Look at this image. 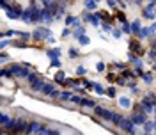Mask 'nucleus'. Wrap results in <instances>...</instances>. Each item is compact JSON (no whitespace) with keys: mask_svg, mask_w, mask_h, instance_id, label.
Instances as JSON below:
<instances>
[{"mask_svg":"<svg viewBox=\"0 0 156 135\" xmlns=\"http://www.w3.org/2000/svg\"><path fill=\"white\" fill-rule=\"evenodd\" d=\"M9 75L18 77V78H27L30 75L29 73V64H23V66H20V64H12V66L9 68Z\"/></svg>","mask_w":156,"mask_h":135,"instance_id":"obj_1","label":"nucleus"},{"mask_svg":"<svg viewBox=\"0 0 156 135\" xmlns=\"http://www.w3.org/2000/svg\"><path fill=\"white\" fill-rule=\"evenodd\" d=\"M27 82H29L30 87H32L34 91H37V93H41L43 87H44V80L39 77V75H36V73H30L29 77H27Z\"/></svg>","mask_w":156,"mask_h":135,"instance_id":"obj_2","label":"nucleus"},{"mask_svg":"<svg viewBox=\"0 0 156 135\" xmlns=\"http://www.w3.org/2000/svg\"><path fill=\"white\" fill-rule=\"evenodd\" d=\"M29 133H46V135H57V130H51V128H46L41 123H30V132Z\"/></svg>","mask_w":156,"mask_h":135,"instance_id":"obj_3","label":"nucleus"},{"mask_svg":"<svg viewBox=\"0 0 156 135\" xmlns=\"http://www.w3.org/2000/svg\"><path fill=\"white\" fill-rule=\"evenodd\" d=\"M131 121H133L136 126H144V123L147 121V114L142 112V110H135V114L131 116Z\"/></svg>","mask_w":156,"mask_h":135,"instance_id":"obj_4","label":"nucleus"},{"mask_svg":"<svg viewBox=\"0 0 156 135\" xmlns=\"http://www.w3.org/2000/svg\"><path fill=\"white\" fill-rule=\"evenodd\" d=\"M41 93L46 94V96H50V98H60V93H58L57 89H55V86H51V84H44V87H43Z\"/></svg>","mask_w":156,"mask_h":135,"instance_id":"obj_5","label":"nucleus"},{"mask_svg":"<svg viewBox=\"0 0 156 135\" xmlns=\"http://www.w3.org/2000/svg\"><path fill=\"white\" fill-rule=\"evenodd\" d=\"M135 126L136 125L131 121V117H129V119H126V117H124V119L121 121L119 128H122V130H124V132H128V133H135Z\"/></svg>","mask_w":156,"mask_h":135,"instance_id":"obj_6","label":"nucleus"},{"mask_svg":"<svg viewBox=\"0 0 156 135\" xmlns=\"http://www.w3.org/2000/svg\"><path fill=\"white\" fill-rule=\"evenodd\" d=\"M94 112H96L98 117H103V119H108V121H112V116H114L112 110H107L103 107H94Z\"/></svg>","mask_w":156,"mask_h":135,"instance_id":"obj_7","label":"nucleus"},{"mask_svg":"<svg viewBox=\"0 0 156 135\" xmlns=\"http://www.w3.org/2000/svg\"><path fill=\"white\" fill-rule=\"evenodd\" d=\"M50 34H51V32H50L48 29H37L36 32H34V36H32V38H34V39H48Z\"/></svg>","mask_w":156,"mask_h":135,"instance_id":"obj_8","label":"nucleus"},{"mask_svg":"<svg viewBox=\"0 0 156 135\" xmlns=\"http://www.w3.org/2000/svg\"><path fill=\"white\" fill-rule=\"evenodd\" d=\"M23 13H21V9H20L18 5H12V9H7V16L9 18H12V20H16V18H20Z\"/></svg>","mask_w":156,"mask_h":135,"instance_id":"obj_9","label":"nucleus"},{"mask_svg":"<svg viewBox=\"0 0 156 135\" xmlns=\"http://www.w3.org/2000/svg\"><path fill=\"white\" fill-rule=\"evenodd\" d=\"M21 21H25V23H32V11H30V7L27 11H23V14H21Z\"/></svg>","mask_w":156,"mask_h":135,"instance_id":"obj_10","label":"nucleus"},{"mask_svg":"<svg viewBox=\"0 0 156 135\" xmlns=\"http://www.w3.org/2000/svg\"><path fill=\"white\" fill-rule=\"evenodd\" d=\"M151 32H154V30H153V27H149V29H140V32L136 34V38L144 39V38H147V36H151Z\"/></svg>","mask_w":156,"mask_h":135,"instance_id":"obj_11","label":"nucleus"},{"mask_svg":"<svg viewBox=\"0 0 156 135\" xmlns=\"http://www.w3.org/2000/svg\"><path fill=\"white\" fill-rule=\"evenodd\" d=\"M66 25H73V27H80V20L78 18H75V16H68L66 18Z\"/></svg>","mask_w":156,"mask_h":135,"instance_id":"obj_12","label":"nucleus"},{"mask_svg":"<svg viewBox=\"0 0 156 135\" xmlns=\"http://www.w3.org/2000/svg\"><path fill=\"white\" fill-rule=\"evenodd\" d=\"M119 105L128 108V107H131V100L129 98H119Z\"/></svg>","mask_w":156,"mask_h":135,"instance_id":"obj_13","label":"nucleus"},{"mask_svg":"<svg viewBox=\"0 0 156 135\" xmlns=\"http://www.w3.org/2000/svg\"><path fill=\"white\" fill-rule=\"evenodd\" d=\"M82 107H87V108H94V107H96V103H94L92 100H87V98H83V100H82Z\"/></svg>","mask_w":156,"mask_h":135,"instance_id":"obj_14","label":"nucleus"},{"mask_svg":"<svg viewBox=\"0 0 156 135\" xmlns=\"http://www.w3.org/2000/svg\"><path fill=\"white\" fill-rule=\"evenodd\" d=\"M144 130H146L147 133L153 132V130H156L154 128V121H146V123H144Z\"/></svg>","mask_w":156,"mask_h":135,"instance_id":"obj_15","label":"nucleus"},{"mask_svg":"<svg viewBox=\"0 0 156 135\" xmlns=\"http://www.w3.org/2000/svg\"><path fill=\"white\" fill-rule=\"evenodd\" d=\"M0 123H2V126H4V128H5V126L11 123V117L7 116V114H2V116H0Z\"/></svg>","mask_w":156,"mask_h":135,"instance_id":"obj_16","label":"nucleus"},{"mask_svg":"<svg viewBox=\"0 0 156 135\" xmlns=\"http://www.w3.org/2000/svg\"><path fill=\"white\" fill-rule=\"evenodd\" d=\"M85 18H87L89 21L94 25V27H98V25H99V20H98V16H92V14H85Z\"/></svg>","mask_w":156,"mask_h":135,"instance_id":"obj_17","label":"nucleus"},{"mask_svg":"<svg viewBox=\"0 0 156 135\" xmlns=\"http://www.w3.org/2000/svg\"><path fill=\"white\" fill-rule=\"evenodd\" d=\"M48 55H50L51 59H57L58 55H60V50H58V48H55V50H48Z\"/></svg>","mask_w":156,"mask_h":135,"instance_id":"obj_18","label":"nucleus"},{"mask_svg":"<svg viewBox=\"0 0 156 135\" xmlns=\"http://www.w3.org/2000/svg\"><path fill=\"white\" fill-rule=\"evenodd\" d=\"M129 46H131V50H133V52H138V53H142V48L138 46V43L131 41V43H129Z\"/></svg>","mask_w":156,"mask_h":135,"instance_id":"obj_19","label":"nucleus"},{"mask_svg":"<svg viewBox=\"0 0 156 135\" xmlns=\"http://www.w3.org/2000/svg\"><path fill=\"white\" fill-rule=\"evenodd\" d=\"M131 30H133V34H138L140 32V23L138 21H133L131 23Z\"/></svg>","mask_w":156,"mask_h":135,"instance_id":"obj_20","label":"nucleus"},{"mask_svg":"<svg viewBox=\"0 0 156 135\" xmlns=\"http://www.w3.org/2000/svg\"><path fill=\"white\" fill-rule=\"evenodd\" d=\"M122 30H124L126 34H129V32H133V30H131V25H129L128 21H122Z\"/></svg>","mask_w":156,"mask_h":135,"instance_id":"obj_21","label":"nucleus"},{"mask_svg":"<svg viewBox=\"0 0 156 135\" xmlns=\"http://www.w3.org/2000/svg\"><path fill=\"white\" fill-rule=\"evenodd\" d=\"M82 100H83V98H80V96H75V94H73L69 101H71V103H78V105H82Z\"/></svg>","mask_w":156,"mask_h":135,"instance_id":"obj_22","label":"nucleus"},{"mask_svg":"<svg viewBox=\"0 0 156 135\" xmlns=\"http://www.w3.org/2000/svg\"><path fill=\"white\" fill-rule=\"evenodd\" d=\"M71 96H73L71 93H60V100H64V101H69Z\"/></svg>","mask_w":156,"mask_h":135,"instance_id":"obj_23","label":"nucleus"},{"mask_svg":"<svg viewBox=\"0 0 156 135\" xmlns=\"http://www.w3.org/2000/svg\"><path fill=\"white\" fill-rule=\"evenodd\" d=\"M78 41H80L82 45H89V43H90V39H89L87 36H80V38H78Z\"/></svg>","mask_w":156,"mask_h":135,"instance_id":"obj_24","label":"nucleus"},{"mask_svg":"<svg viewBox=\"0 0 156 135\" xmlns=\"http://www.w3.org/2000/svg\"><path fill=\"white\" fill-rule=\"evenodd\" d=\"M144 82H146V84H151V82H153V75H151V73H146V75H144Z\"/></svg>","mask_w":156,"mask_h":135,"instance_id":"obj_25","label":"nucleus"},{"mask_svg":"<svg viewBox=\"0 0 156 135\" xmlns=\"http://www.w3.org/2000/svg\"><path fill=\"white\" fill-rule=\"evenodd\" d=\"M107 94L110 98H114V96H115V89H114V87H108V89H107Z\"/></svg>","mask_w":156,"mask_h":135,"instance_id":"obj_26","label":"nucleus"},{"mask_svg":"<svg viewBox=\"0 0 156 135\" xmlns=\"http://www.w3.org/2000/svg\"><path fill=\"white\" fill-rule=\"evenodd\" d=\"M51 68H60V60L57 59H51Z\"/></svg>","mask_w":156,"mask_h":135,"instance_id":"obj_27","label":"nucleus"},{"mask_svg":"<svg viewBox=\"0 0 156 135\" xmlns=\"http://www.w3.org/2000/svg\"><path fill=\"white\" fill-rule=\"evenodd\" d=\"M94 89H96V93H98V94H103V93H105V89H103V87L99 86V84H96V86H94Z\"/></svg>","mask_w":156,"mask_h":135,"instance_id":"obj_28","label":"nucleus"},{"mask_svg":"<svg viewBox=\"0 0 156 135\" xmlns=\"http://www.w3.org/2000/svg\"><path fill=\"white\" fill-rule=\"evenodd\" d=\"M18 36H20L21 39H29V38H30V34H29V32H18Z\"/></svg>","mask_w":156,"mask_h":135,"instance_id":"obj_29","label":"nucleus"},{"mask_svg":"<svg viewBox=\"0 0 156 135\" xmlns=\"http://www.w3.org/2000/svg\"><path fill=\"white\" fill-rule=\"evenodd\" d=\"M96 69H98V71H105V64H103V62H98Z\"/></svg>","mask_w":156,"mask_h":135,"instance_id":"obj_30","label":"nucleus"},{"mask_svg":"<svg viewBox=\"0 0 156 135\" xmlns=\"http://www.w3.org/2000/svg\"><path fill=\"white\" fill-rule=\"evenodd\" d=\"M122 77H128V78H131V77H133V75H131V73H124ZM119 82H121V84H126V80H124V78H121Z\"/></svg>","mask_w":156,"mask_h":135,"instance_id":"obj_31","label":"nucleus"},{"mask_svg":"<svg viewBox=\"0 0 156 135\" xmlns=\"http://www.w3.org/2000/svg\"><path fill=\"white\" fill-rule=\"evenodd\" d=\"M83 34H85V30H83V29H78L76 34H75V38H80V36H83Z\"/></svg>","mask_w":156,"mask_h":135,"instance_id":"obj_32","label":"nucleus"},{"mask_svg":"<svg viewBox=\"0 0 156 135\" xmlns=\"http://www.w3.org/2000/svg\"><path fill=\"white\" fill-rule=\"evenodd\" d=\"M76 73H78V75H85L87 71H85V68H82V66H80V68L76 69Z\"/></svg>","mask_w":156,"mask_h":135,"instance_id":"obj_33","label":"nucleus"},{"mask_svg":"<svg viewBox=\"0 0 156 135\" xmlns=\"http://www.w3.org/2000/svg\"><path fill=\"white\" fill-rule=\"evenodd\" d=\"M69 57H78V52L76 50H69Z\"/></svg>","mask_w":156,"mask_h":135,"instance_id":"obj_34","label":"nucleus"},{"mask_svg":"<svg viewBox=\"0 0 156 135\" xmlns=\"http://www.w3.org/2000/svg\"><path fill=\"white\" fill-rule=\"evenodd\" d=\"M114 36H115V38L119 39V38H121V36H122V34H121V32H119V30H114Z\"/></svg>","mask_w":156,"mask_h":135,"instance_id":"obj_35","label":"nucleus"},{"mask_svg":"<svg viewBox=\"0 0 156 135\" xmlns=\"http://www.w3.org/2000/svg\"><path fill=\"white\" fill-rule=\"evenodd\" d=\"M108 5L110 7H115V0H108Z\"/></svg>","mask_w":156,"mask_h":135,"instance_id":"obj_36","label":"nucleus"},{"mask_svg":"<svg viewBox=\"0 0 156 135\" xmlns=\"http://www.w3.org/2000/svg\"><path fill=\"white\" fill-rule=\"evenodd\" d=\"M154 69H156V60H154Z\"/></svg>","mask_w":156,"mask_h":135,"instance_id":"obj_37","label":"nucleus"},{"mask_svg":"<svg viewBox=\"0 0 156 135\" xmlns=\"http://www.w3.org/2000/svg\"><path fill=\"white\" fill-rule=\"evenodd\" d=\"M154 16H156V9H154Z\"/></svg>","mask_w":156,"mask_h":135,"instance_id":"obj_38","label":"nucleus"},{"mask_svg":"<svg viewBox=\"0 0 156 135\" xmlns=\"http://www.w3.org/2000/svg\"><path fill=\"white\" fill-rule=\"evenodd\" d=\"M154 43H156V39H154Z\"/></svg>","mask_w":156,"mask_h":135,"instance_id":"obj_39","label":"nucleus"}]
</instances>
